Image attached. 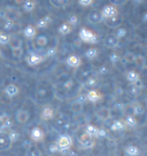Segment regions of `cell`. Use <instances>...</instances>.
Returning a JSON list of instances; mask_svg holds the SVG:
<instances>
[{
    "label": "cell",
    "mask_w": 147,
    "mask_h": 156,
    "mask_svg": "<svg viewBox=\"0 0 147 156\" xmlns=\"http://www.w3.org/2000/svg\"><path fill=\"white\" fill-rule=\"evenodd\" d=\"M103 44L106 47L108 48H115V47H117L118 44H120V40H118L114 34H107L105 39H103Z\"/></svg>",
    "instance_id": "17"
},
{
    "label": "cell",
    "mask_w": 147,
    "mask_h": 156,
    "mask_svg": "<svg viewBox=\"0 0 147 156\" xmlns=\"http://www.w3.org/2000/svg\"><path fill=\"white\" fill-rule=\"evenodd\" d=\"M10 34H5L4 31H0V45H7L9 41Z\"/></svg>",
    "instance_id": "42"
},
{
    "label": "cell",
    "mask_w": 147,
    "mask_h": 156,
    "mask_svg": "<svg viewBox=\"0 0 147 156\" xmlns=\"http://www.w3.org/2000/svg\"><path fill=\"white\" fill-rule=\"evenodd\" d=\"M12 54H13V56H14L15 58H21L22 55H23V48L21 47V48L12 49Z\"/></svg>",
    "instance_id": "45"
},
{
    "label": "cell",
    "mask_w": 147,
    "mask_h": 156,
    "mask_svg": "<svg viewBox=\"0 0 147 156\" xmlns=\"http://www.w3.org/2000/svg\"><path fill=\"white\" fill-rule=\"evenodd\" d=\"M100 13H101V16H102L103 20H107V19H110V17H114V16L118 15V9L115 5L110 4V5L105 6L102 9L100 10Z\"/></svg>",
    "instance_id": "9"
},
{
    "label": "cell",
    "mask_w": 147,
    "mask_h": 156,
    "mask_svg": "<svg viewBox=\"0 0 147 156\" xmlns=\"http://www.w3.org/2000/svg\"><path fill=\"white\" fill-rule=\"evenodd\" d=\"M51 22H52L51 16L46 15V16L41 17V19L37 22V24H36V29H45V28H47V27L51 24Z\"/></svg>",
    "instance_id": "27"
},
{
    "label": "cell",
    "mask_w": 147,
    "mask_h": 156,
    "mask_svg": "<svg viewBox=\"0 0 147 156\" xmlns=\"http://www.w3.org/2000/svg\"><path fill=\"white\" fill-rule=\"evenodd\" d=\"M30 136H31V140H34V142L43 141L45 138V133H44V131H43V129H40L39 126H36L31 130Z\"/></svg>",
    "instance_id": "14"
},
{
    "label": "cell",
    "mask_w": 147,
    "mask_h": 156,
    "mask_svg": "<svg viewBox=\"0 0 147 156\" xmlns=\"http://www.w3.org/2000/svg\"><path fill=\"white\" fill-rule=\"evenodd\" d=\"M47 95V91H46V88H38V91H37V97L40 98V99H43Z\"/></svg>",
    "instance_id": "48"
},
{
    "label": "cell",
    "mask_w": 147,
    "mask_h": 156,
    "mask_svg": "<svg viewBox=\"0 0 147 156\" xmlns=\"http://www.w3.org/2000/svg\"><path fill=\"white\" fill-rule=\"evenodd\" d=\"M21 13L20 10L15 7H10L7 6L5 8L0 9V19L7 20V21H13V22H17V20H20Z\"/></svg>",
    "instance_id": "1"
},
{
    "label": "cell",
    "mask_w": 147,
    "mask_h": 156,
    "mask_svg": "<svg viewBox=\"0 0 147 156\" xmlns=\"http://www.w3.org/2000/svg\"><path fill=\"white\" fill-rule=\"evenodd\" d=\"M140 91H142L140 88L137 87V86H134V85H132V84H131V86H130V88H129V93H130L131 95H134V97L138 95V94L140 93Z\"/></svg>",
    "instance_id": "46"
},
{
    "label": "cell",
    "mask_w": 147,
    "mask_h": 156,
    "mask_svg": "<svg viewBox=\"0 0 147 156\" xmlns=\"http://www.w3.org/2000/svg\"><path fill=\"white\" fill-rule=\"evenodd\" d=\"M142 21H144L145 23H147V12L144 13V15H142Z\"/></svg>",
    "instance_id": "52"
},
{
    "label": "cell",
    "mask_w": 147,
    "mask_h": 156,
    "mask_svg": "<svg viewBox=\"0 0 147 156\" xmlns=\"http://www.w3.org/2000/svg\"><path fill=\"white\" fill-rule=\"evenodd\" d=\"M66 63H67V66L70 67V68L76 69V68H79V67L82 66V60H81V58H79L78 55L71 54V55H69L68 58H67Z\"/></svg>",
    "instance_id": "15"
},
{
    "label": "cell",
    "mask_w": 147,
    "mask_h": 156,
    "mask_svg": "<svg viewBox=\"0 0 147 156\" xmlns=\"http://www.w3.org/2000/svg\"><path fill=\"white\" fill-rule=\"evenodd\" d=\"M123 122L125 124V126L127 127H136L138 125V118L136 116H133L132 114H127L125 118L123 119Z\"/></svg>",
    "instance_id": "24"
},
{
    "label": "cell",
    "mask_w": 147,
    "mask_h": 156,
    "mask_svg": "<svg viewBox=\"0 0 147 156\" xmlns=\"http://www.w3.org/2000/svg\"><path fill=\"white\" fill-rule=\"evenodd\" d=\"M108 71H109V69H108L107 66H102L99 69V73L100 75H106V73H108Z\"/></svg>",
    "instance_id": "49"
},
{
    "label": "cell",
    "mask_w": 147,
    "mask_h": 156,
    "mask_svg": "<svg viewBox=\"0 0 147 156\" xmlns=\"http://www.w3.org/2000/svg\"><path fill=\"white\" fill-rule=\"evenodd\" d=\"M116 92H117L118 94L121 95V94H122V93H123V90H122V88H121V87H120V88H116Z\"/></svg>",
    "instance_id": "54"
},
{
    "label": "cell",
    "mask_w": 147,
    "mask_h": 156,
    "mask_svg": "<svg viewBox=\"0 0 147 156\" xmlns=\"http://www.w3.org/2000/svg\"><path fill=\"white\" fill-rule=\"evenodd\" d=\"M23 36L27 39L32 40L37 36V29H36V27H34V25H27L24 29H23Z\"/></svg>",
    "instance_id": "22"
},
{
    "label": "cell",
    "mask_w": 147,
    "mask_h": 156,
    "mask_svg": "<svg viewBox=\"0 0 147 156\" xmlns=\"http://www.w3.org/2000/svg\"><path fill=\"white\" fill-rule=\"evenodd\" d=\"M109 61H110V63H113V64L118 63V62L121 61L120 54L116 53V52H112V53L109 54Z\"/></svg>",
    "instance_id": "41"
},
{
    "label": "cell",
    "mask_w": 147,
    "mask_h": 156,
    "mask_svg": "<svg viewBox=\"0 0 147 156\" xmlns=\"http://www.w3.org/2000/svg\"><path fill=\"white\" fill-rule=\"evenodd\" d=\"M133 4H136V5H140L142 2H144V0H132Z\"/></svg>",
    "instance_id": "51"
},
{
    "label": "cell",
    "mask_w": 147,
    "mask_h": 156,
    "mask_svg": "<svg viewBox=\"0 0 147 156\" xmlns=\"http://www.w3.org/2000/svg\"><path fill=\"white\" fill-rule=\"evenodd\" d=\"M85 58H88V60H94L99 55V49L97 47H90L85 51Z\"/></svg>",
    "instance_id": "32"
},
{
    "label": "cell",
    "mask_w": 147,
    "mask_h": 156,
    "mask_svg": "<svg viewBox=\"0 0 147 156\" xmlns=\"http://www.w3.org/2000/svg\"><path fill=\"white\" fill-rule=\"evenodd\" d=\"M107 144H108V146H115V145H116V142L114 141V139H110V138L107 139Z\"/></svg>",
    "instance_id": "50"
},
{
    "label": "cell",
    "mask_w": 147,
    "mask_h": 156,
    "mask_svg": "<svg viewBox=\"0 0 147 156\" xmlns=\"http://www.w3.org/2000/svg\"><path fill=\"white\" fill-rule=\"evenodd\" d=\"M7 45L10 47V49L21 48V47H22V45H23V41H22V39L19 38L17 36H12V34H10L9 41H8V44Z\"/></svg>",
    "instance_id": "23"
},
{
    "label": "cell",
    "mask_w": 147,
    "mask_h": 156,
    "mask_svg": "<svg viewBox=\"0 0 147 156\" xmlns=\"http://www.w3.org/2000/svg\"><path fill=\"white\" fill-rule=\"evenodd\" d=\"M95 115L101 121H108L110 118V116H112V112H110V109L108 107H100L95 112Z\"/></svg>",
    "instance_id": "19"
},
{
    "label": "cell",
    "mask_w": 147,
    "mask_h": 156,
    "mask_svg": "<svg viewBox=\"0 0 147 156\" xmlns=\"http://www.w3.org/2000/svg\"><path fill=\"white\" fill-rule=\"evenodd\" d=\"M1 29L5 34H9L12 32H16L19 30V24L13 21H7V20H2V24H1Z\"/></svg>",
    "instance_id": "10"
},
{
    "label": "cell",
    "mask_w": 147,
    "mask_h": 156,
    "mask_svg": "<svg viewBox=\"0 0 147 156\" xmlns=\"http://www.w3.org/2000/svg\"><path fill=\"white\" fill-rule=\"evenodd\" d=\"M70 109H71L74 112H81L83 110V103L79 102V101H75V102L71 103Z\"/></svg>",
    "instance_id": "40"
},
{
    "label": "cell",
    "mask_w": 147,
    "mask_h": 156,
    "mask_svg": "<svg viewBox=\"0 0 147 156\" xmlns=\"http://www.w3.org/2000/svg\"><path fill=\"white\" fill-rule=\"evenodd\" d=\"M0 156H2V155H0Z\"/></svg>",
    "instance_id": "58"
},
{
    "label": "cell",
    "mask_w": 147,
    "mask_h": 156,
    "mask_svg": "<svg viewBox=\"0 0 147 156\" xmlns=\"http://www.w3.org/2000/svg\"><path fill=\"white\" fill-rule=\"evenodd\" d=\"M56 47L55 46H51V47H47L46 48V52H45V56L46 58H51V56H54L56 54Z\"/></svg>",
    "instance_id": "43"
},
{
    "label": "cell",
    "mask_w": 147,
    "mask_h": 156,
    "mask_svg": "<svg viewBox=\"0 0 147 156\" xmlns=\"http://www.w3.org/2000/svg\"><path fill=\"white\" fill-rule=\"evenodd\" d=\"M67 23H68L70 27H76V25L78 24L79 23V17L77 16V15H75V14H73V15H70L69 16V19H68V21H67Z\"/></svg>",
    "instance_id": "39"
},
{
    "label": "cell",
    "mask_w": 147,
    "mask_h": 156,
    "mask_svg": "<svg viewBox=\"0 0 147 156\" xmlns=\"http://www.w3.org/2000/svg\"><path fill=\"white\" fill-rule=\"evenodd\" d=\"M54 116H55V112H54V108L51 105H46V106L43 107L41 112H40L41 119H44V121H51V119L54 118Z\"/></svg>",
    "instance_id": "11"
},
{
    "label": "cell",
    "mask_w": 147,
    "mask_h": 156,
    "mask_svg": "<svg viewBox=\"0 0 147 156\" xmlns=\"http://www.w3.org/2000/svg\"><path fill=\"white\" fill-rule=\"evenodd\" d=\"M51 156H55V155H51Z\"/></svg>",
    "instance_id": "56"
},
{
    "label": "cell",
    "mask_w": 147,
    "mask_h": 156,
    "mask_svg": "<svg viewBox=\"0 0 147 156\" xmlns=\"http://www.w3.org/2000/svg\"><path fill=\"white\" fill-rule=\"evenodd\" d=\"M21 6H22V9L24 10L25 13H31L36 7V1L34 0H24Z\"/></svg>",
    "instance_id": "31"
},
{
    "label": "cell",
    "mask_w": 147,
    "mask_h": 156,
    "mask_svg": "<svg viewBox=\"0 0 147 156\" xmlns=\"http://www.w3.org/2000/svg\"><path fill=\"white\" fill-rule=\"evenodd\" d=\"M60 34H62V36H66V34H69L71 31H73V27H70V25L67 23V22H63L62 24L59 27V29H58Z\"/></svg>",
    "instance_id": "33"
},
{
    "label": "cell",
    "mask_w": 147,
    "mask_h": 156,
    "mask_svg": "<svg viewBox=\"0 0 147 156\" xmlns=\"http://www.w3.org/2000/svg\"><path fill=\"white\" fill-rule=\"evenodd\" d=\"M46 56H45V54H41L40 52L38 51H31L29 53L27 54V56H25V61H27V63L29 64V66H37V64L41 63L43 61H44Z\"/></svg>",
    "instance_id": "5"
},
{
    "label": "cell",
    "mask_w": 147,
    "mask_h": 156,
    "mask_svg": "<svg viewBox=\"0 0 147 156\" xmlns=\"http://www.w3.org/2000/svg\"><path fill=\"white\" fill-rule=\"evenodd\" d=\"M14 139L7 131H0V151H9L13 146Z\"/></svg>",
    "instance_id": "4"
},
{
    "label": "cell",
    "mask_w": 147,
    "mask_h": 156,
    "mask_svg": "<svg viewBox=\"0 0 147 156\" xmlns=\"http://www.w3.org/2000/svg\"><path fill=\"white\" fill-rule=\"evenodd\" d=\"M133 63L136 64L138 68H146V58L142 55H136Z\"/></svg>",
    "instance_id": "34"
},
{
    "label": "cell",
    "mask_w": 147,
    "mask_h": 156,
    "mask_svg": "<svg viewBox=\"0 0 147 156\" xmlns=\"http://www.w3.org/2000/svg\"><path fill=\"white\" fill-rule=\"evenodd\" d=\"M23 1H24V0H14V2L16 4V5H22Z\"/></svg>",
    "instance_id": "53"
},
{
    "label": "cell",
    "mask_w": 147,
    "mask_h": 156,
    "mask_svg": "<svg viewBox=\"0 0 147 156\" xmlns=\"http://www.w3.org/2000/svg\"><path fill=\"white\" fill-rule=\"evenodd\" d=\"M85 97H86V101H90V102H92V103L98 102L99 100H101V98H102L101 94H100L97 90H93V88H91Z\"/></svg>",
    "instance_id": "20"
},
{
    "label": "cell",
    "mask_w": 147,
    "mask_h": 156,
    "mask_svg": "<svg viewBox=\"0 0 147 156\" xmlns=\"http://www.w3.org/2000/svg\"><path fill=\"white\" fill-rule=\"evenodd\" d=\"M0 55H1V51H0Z\"/></svg>",
    "instance_id": "55"
},
{
    "label": "cell",
    "mask_w": 147,
    "mask_h": 156,
    "mask_svg": "<svg viewBox=\"0 0 147 156\" xmlns=\"http://www.w3.org/2000/svg\"><path fill=\"white\" fill-rule=\"evenodd\" d=\"M79 145L84 149H91L95 145V140H94L93 138H90L88 134L84 133V136H82L81 139H79Z\"/></svg>",
    "instance_id": "13"
},
{
    "label": "cell",
    "mask_w": 147,
    "mask_h": 156,
    "mask_svg": "<svg viewBox=\"0 0 147 156\" xmlns=\"http://www.w3.org/2000/svg\"><path fill=\"white\" fill-rule=\"evenodd\" d=\"M94 0H78L79 6L82 7H88V6L93 5Z\"/></svg>",
    "instance_id": "47"
},
{
    "label": "cell",
    "mask_w": 147,
    "mask_h": 156,
    "mask_svg": "<svg viewBox=\"0 0 147 156\" xmlns=\"http://www.w3.org/2000/svg\"><path fill=\"white\" fill-rule=\"evenodd\" d=\"M32 45H34V48L36 51H41L44 49L47 45H48V38L45 36V34H39V36H36L32 39Z\"/></svg>",
    "instance_id": "8"
},
{
    "label": "cell",
    "mask_w": 147,
    "mask_h": 156,
    "mask_svg": "<svg viewBox=\"0 0 147 156\" xmlns=\"http://www.w3.org/2000/svg\"><path fill=\"white\" fill-rule=\"evenodd\" d=\"M134 58H136V54H133L132 52H127L123 56V62L127 64H132L134 62Z\"/></svg>",
    "instance_id": "37"
},
{
    "label": "cell",
    "mask_w": 147,
    "mask_h": 156,
    "mask_svg": "<svg viewBox=\"0 0 147 156\" xmlns=\"http://www.w3.org/2000/svg\"><path fill=\"white\" fill-rule=\"evenodd\" d=\"M130 109H131V112L133 116L136 117H140L145 115V107L142 106V103L139 102H133L131 106H130Z\"/></svg>",
    "instance_id": "16"
},
{
    "label": "cell",
    "mask_w": 147,
    "mask_h": 156,
    "mask_svg": "<svg viewBox=\"0 0 147 156\" xmlns=\"http://www.w3.org/2000/svg\"><path fill=\"white\" fill-rule=\"evenodd\" d=\"M97 84H98V79H97V77L91 76V77H88V78L85 79V82H84V86H85V87H88V88H93Z\"/></svg>",
    "instance_id": "35"
},
{
    "label": "cell",
    "mask_w": 147,
    "mask_h": 156,
    "mask_svg": "<svg viewBox=\"0 0 147 156\" xmlns=\"http://www.w3.org/2000/svg\"><path fill=\"white\" fill-rule=\"evenodd\" d=\"M125 127L127 126H125V124L123 122V119H116V121H114V122L110 124V130L114 132L123 131Z\"/></svg>",
    "instance_id": "28"
},
{
    "label": "cell",
    "mask_w": 147,
    "mask_h": 156,
    "mask_svg": "<svg viewBox=\"0 0 147 156\" xmlns=\"http://www.w3.org/2000/svg\"><path fill=\"white\" fill-rule=\"evenodd\" d=\"M79 39L84 41V43H86V44H97L99 41V38L97 34H94L93 31H91L90 29L88 28H82V29L79 30Z\"/></svg>",
    "instance_id": "2"
},
{
    "label": "cell",
    "mask_w": 147,
    "mask_h": 156,
    "mask_svg": "<svg viewBox=\"0 0 147 156\" xmlns=\"http://www.w3.org/2000/svg\"><path fill=\"white\" fill-rule=\"evenodd\" d=\"M60 156H63V155H60Z\"/></svg>",
    "instance_id": "57"
},
{
    "label": "cell",
    "mask_w": 147,
    "mask_h": 156,
    "mask_svg": "<svg viewBox=\"0 0 147 156\" xmlns=\"http://www.w3.org/2000/svg\"><path fill=\"white\" fill-rule=\"evenodd\" d=\"M125 77H127V80L129 83L133 84L134 82H137L138 79H140V75L136 70H129L127 75H125Z\"/></svg>",
    "instance_id": "29"
},
{
    "label": "cell",
    "mask_w": 147,
    "mask_h": 156,
    "mask_svg": "<svg viewBox=\"0 0 147 156\" xmlns=\"http://www.w3.org/2000/svg\"><path fill=\"white\" fill-rule=\"evenodd\" d=\"M84 133L88 134L90 138H93V139H97V138H107L108 136V132L105 129L98 127L95 126V125H92V124H88V126L85 127Z\"/></svg>",
    "instance_id": "3"
},
{
    "label": "cell",
    "mask_w": 147,
    "mask_h": 156,
    "mask_svg": "<svg viewBox=\"0 0 147 156\" xmlns=\"http://www.w3.org/2000/svg\"><path fill=\"white\" fill-rule=\"evenodd\" d=\"M19 92H20V90H19V87H17L16 85H14V84H9V85H7L5 88V94L9 98L16 97V95L19 94Z\"/></svg>",
    "instance_id": "25"
},
{
    "label": "cell",
    "mask_w": 147,
    "mask_h": 156,
    "mask_svg": "<svg viewBox=\"0 0 147 156\" xmlns=\"http://www.w3.org/2000/svg\"><path fill=\"white\" fill-rule=\"evenodd\" d=\"M49 2H51V5L56 8H62L68 5L69 0H49Z\"/></svg>",
    "instance_id": "38"
},
{
    "label": "cell",
    "mask_w": 147,
    "mask_h": 156,
    "mask_svg": "<svg viewBox=\"0 0 147 156\" xmlns=\"http://www.w3.org/2000/svg\"><path fill=\"white\" fill-rule=\"evenodd\" d=\"M124 153L127 156H139L140 154V148L136 145H129V146L125 147L124 149Z\"/></svg>",
    "instance_id": "26"
},
{
    "label": "cell",
    "mask_w": 147,
    "mask_h": 156,
    "mask_svg": "<svg viewBox=\"0 0 147 156\" xmlns=\"http://www.w3.org/2000/svg\"><path fill=\"white\" fill-rule=\"evenodd\" d=\"M55 144H56V146L59 148L60 153H63V151H68L71 148V146H73V140L67 134H62V136H60L58 138V140L55 141Z\"/></svg>",
    "instance_id": "6"
},
{
    "label": "cell",
    "mask_w": 147,
    "mask_h": 156,
    "mask_svg": "<svg viewBox=\"0 0 147 156\" xmlns=\"http://www.w3.org/2000/svg\"><path fill=\"white\" fill-rule=\"evenodd\" d=\"M53 124H54V127L56 130H59V131H66L69 127V119L64 115L60 114V115H58V116L54 118Z\"/></svg>",
    "instance_id": "7"
},
{
    "label": "cell",
    "mask_w": 147,
    "mask_h": 156,
    "mask_svg": "<svg viewBox=\"0 0 147 156\" xmlns=\"http://www.w3.org/2000/svg\"><path fill=\"white\" fill-rule=\"evenodd\" d=\"M127 31L125 28H123V27H118L117 29H115V32H114V36L116 37V38L120 40V39L124 38L125 36H127Z\"/></svg>",
    "instance_id": "36"
},
{
    "label": "cell",
    "mask_w": 147,
    "mask_h": 156,
    "mask_svg": "<svg viewBox=\"0 0 147 156\" xmlns=\"http://www.w3.org/2000/svg\"><path fill=\"white\" fill-rule=\"evenodd\" d=\"M122 16H120V14L116 15V16H114V17H110V19H107V20H103V22L106 23L108 28H110V29H117L118 27H121L122 24Z\"/></svg>",
    "instance_id": "12"
},
{
    "label": "cell",
    "mask_w": 147,
    "mask_h": 156,
    "mask_svg": "<svg viewBox=\"0 0 147 156\" xmlns=\"http://www.w3.org/2000/svg\"><path fill=\"white\" fill-rule=\"evenodd\" d=\"M25 156H41V151L36 145H30L25 151Z\"/></svg>",
    "instance_id": "30"
},
{
    "label": "cell",
    "mask_w": 147,
    "mask_h": 156,
    "mask_svg": "<svg viewBox=\"0 0 147 156\" xmlns=\"http://www.w3.org/2000/svg\"><path fill=\"white\" fill-rule=\"evenodd\" d=\"M15 118H16V121L20 123V124H24L29 121L30 118V115L29 112L24 110V109H19L17 112H16V115H15Z\"/></svg>",
    "instance_id": "21"
},
{
    "label": "cell",
    "mask_w": 147,
    "mask_h": 156,
    "mask_svg": "<svg viewBox=\"0 0 147 156\" xmlns=\"http://www.w3.org/2000/svg\"><path fill=\"white\" fill-rule=\"evenodd\" d=\"M88 21L92 24H98L100 22H103V19L101 16L100 10H92L90 12V14L88 15Z\"/></svg>",
    "instance_id": "18"
},
{
    "label": "cell",
    "mask_w": 147,
    "mask_h": 156,
    "mask_svg": "<svg viewBox=\"0 0 147 156\" xmlns=\"http://www.w3.org/2000/svg\"><path fill=\"white\" fill-rule=\"evenodd\" d=\"M48 151H49V153H51L52 155H55V154H58V153H60V151H59V148H58V146H56V144H55V141L52 142V144H49Z\"/></svg>",
    "instance_id": "44"
}]
</instances>
